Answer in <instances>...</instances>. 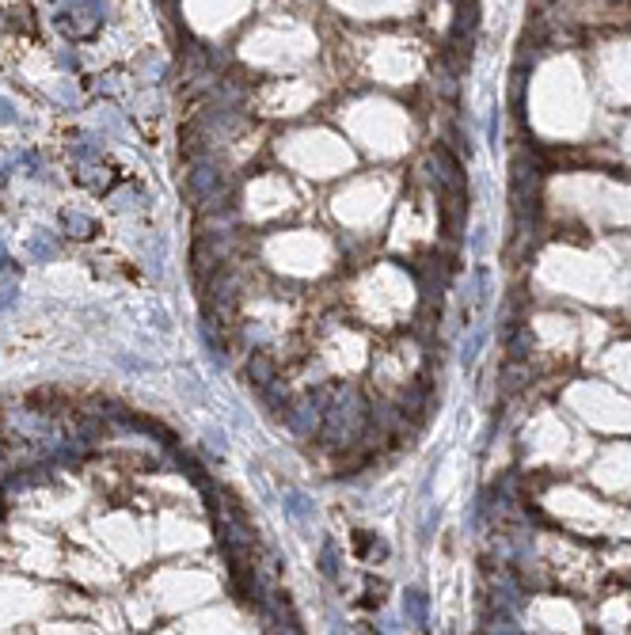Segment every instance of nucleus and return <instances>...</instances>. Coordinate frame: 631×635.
Instances as JSON below:
<instances>
[{
    "label": "nucleus",
    "mask_w": 631,
    "mask_h": 635,
    "mask_svg": "<svg viewBox=\"0 0 631 635\" xmlns=\"http://www.w3.org/2000/svg\"><path fill=\"white\" fill-rule=\"evenodd\" d=\"M0 472H4V445H0Z\"/></svg>",
    "instance_id": "nucleus-1"
}]
</instances>
